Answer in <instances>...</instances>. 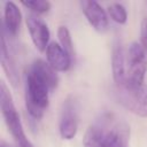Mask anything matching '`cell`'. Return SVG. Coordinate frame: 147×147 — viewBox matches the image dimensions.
Returning a JSON list of instances; mask_svg holds the SVG:
<instances>
[{
	"instance_id": "cell-1",
	"label": "cell",
	"mask_w": 147,
	"mask_h": 147,
	"mask_svg": "<svg viewBox=\"0 0 147 147\" xmlns=\"http://www.w3.org/2000/svg\"><path fill=\"white\" fill-rule=\"evenodd\" d=\"M130 126L115 115L105 111L87 127L83 138L84 147H129Z\"/></svg>"
},
{
	"instance_id": "cell-2",
	"label": "cell",
	"mask_w": 147,
	"mask_h": 147,
	"mask_svg": "<svg viewBox=\"0 0 147 147\" xmlns=\"http://www.w3.org/2000/svg\"><path fill=\"white\" fill-rule=\"evenodd\" d=\"M51 87L48 83L31 67L25 74V108L29 116L39 121L48 107Z\"/></svg>"
},
{
	"instance_id": "cell-3",
	"label": "cell",
	"mask_w": 147,
	"mask_h": 147,
	"mask_svg": "<svg viewBox=\"0 0 147 147\" xmlns=\"http://www.w3.org/2000/svg\"><path fill=\"white\" fill-rule=\"evenodd\" d=\"M0 108L7 129L15 140V145L18 147H33V145L25 136L20 115L15 108L11 95L3 82L0 83Z\"/></svg>"
},
{
	"instance_id": "cell-4",
	"label": "cell",
	"mask_w": 147,
	"mask_h": 147,
	"mask_svg": "<svg viewBox=\"0 0 147 147\" xmlns=\"http://www.w3.org/2000/svg\"><path fill=\"white\" fill-rule=\"evenodd\" d=\"M146 51L138 41H132L126 52V78L125 86L138 87L144 84L147 71Z\"/></svg>"
},
{
	"instance_id": "cell-5",
	"label": "cell",
	"mask_w": 147,
	"mask_h": 147,
	"mask_svg": "<svg viewBox=\"0 0 147 147\" xmlns=\"http://www.w3.org/2000/svg\"><path fill=\"white\" fill-rule=\"evenodd\" d=\"M116 98L118 102L132 114L139 117H147V85L129 87L116 86Z\"/></svg>"
},
{
	"instance_id": "cell-6",
	"label": "cell",
	"mask_w": 147,
	"mask_h": 147,
	"mask_svg": "<svg viewBox=\"0 0 147 147\" xmlns=\"http://www.w3.org/2000/svg\"><path fill=\"white\" fill-rule=\"evenodd\" d=\"M78 130V103L72 95L67 96L61 106L59 132L62 139H72Z\"/></svg>"
},
{
	"instance_id": "cell-7",
	"label": "cell",
	"mask_w": 147,
	"mask_h": 147,
	"mask_svg": "<svg viewBox=\"0 0 147 147\" xmlns=\"http://www.w3.org/2000/svg\"><path fill=\"white\" fill-rule=\"evenodd\" d=\"M25 23L34 47L39 52H46L49 45V30L46 22L39 15L30 13L25 17Z\"/></svg>"
},
{
	"instance_id": "cell-8",
	"label": "cell",
	"mask_w": 147,
	"mask_h": 147,
	"mask_svg": "<svg viewBox=\"0 0 147 147\" xmlns=\"http://www.w3.org/2000/svg\"><path fill=\"white\" fill-rule=\"evenodd\" d=\"M80 8L85 15L87 22L98 32H105L108 30L109 20L105 9L94 0L80 1Z\"/></svg>"
},
{
	"instance_id": "cell-9",
	"label": "cell",
	"mask_w": 147,
	"mask_h": 147,
	"mask_svg": "<svg viewBox=\"0 0 147 147\" xmlns=\"http://www.w3.org/2000/svg\"><path fill=\"white\" fill-rule=\"evenodd\" d=\"M111 72L116 86L124 85L126 78V54L121 40H115L111 49Z\"/></svg>"
},
{
	"instance_id": "cell-10",
	"label": "cell",
	"mask_w": 147,
	"mask_h": 147,
	"mask_svg": "<svg viewBox=\"0 0 147 147\" xmlns=\"http://www.w3.org/2000/svg\"><path fill=\"white\" fill-rule=\"evenodd\" d=\"M46 59L49 65L56 71H67L72 63V59L70 57V55L56 41H51L47 46Z\"/></svg>"
},
{
	"instance_id": "cell-11",
	"label": "cell",
	"mask_w": 147,
	"mask_h": 147,
	"mask_svg": "<svg viewBox=\"0 0 147 147\" xmlns=\"http://www.w3.org/2000/svg\"><path fill=\"white\" fill-rule=\"evenodd\" d=\"M0 61H1V67L9 80V83L16 87L18 85L20 82V77H18V71L15 64V61L13 59V56L10 55L7 41H6V36L5 32L2 31L1 34V46H0Z\"/></svg>"
},
{
	"instance_id": "cell-12",
	"label": "cell",
	"mask_w": 147,
	"mask_h": 147,
	"mask_svg": "<svg viewBox=\"0 0 147 147\" xmlns=\"http://www.w3.org/2000/svg\"><path fill=\"white\" fill-rule=\"evenodd\" d=\"M22 22V14L17 5L13 1L5 2L3 8V31L9 36H16L20 31Z\"/></svg>"
},
{
	"instance_id": "cell-13",
	"label": "cell",
	"mask_w": 147,
	"mask_h": 147,
	"mask_svg": "<svg viewBox=\"0 0 147 147\" xmlns=\"http://www.w3.org/2000/svg\"><path fill=\"white\" fill-rule=\"evenodd\" d=\"M30 67L34 71H37L48 83V85H49L52 91L56 88L57 83H59V76L56 74V70L54 68H52L48 62H46V61H44L41 59H37L30 64Z\"/></svg>"
},
{
	"instance_id": "cell-14",
	"label": "cell",
	"mask_w": 147,
	"mask_h": 147,
	"mask_svg": "<svg viewBox=\"0 0 147 147\" xmlns=\"http://www.w3.org/2000/svg\"><path fill=\"white\" fill-rule=\"evenodd\" d=\"M57 38H59V44L61 45V47L74 60L75 51H74V44H72V39H71V34H70L69 29L67 26H64V25L59 26V29H57Z\"/></svg>"
},
{
	"instance_id": "cell-15",
	"label": "cell",
	"mask_w": 147,
	"mask_h": 147,
	"mask_svg": "<svg viewBox=\"0 0 147 147\" xmlns=\"http://www.w3.org/2000/svg\"><path fill=\"white\" fill-rule=\"evenodd\" d=\"M108 15L113 21H115L118 24H124L127 20V13L123 5L114 2L108 6Z\"/></svg>"
},
{
	"instance_id": "cell-16",
	"label": "cell",
	"mask_w": 147,
	"mask_h": 147,
	"mask_svg": "<svg viewBox=\"0 0 147 147\" xmlns=\"http://www.w3.org/2000/svg\"><path fill=\"white\" fill-rule=\"evenodd\" d=\"M21 3L37 15L47 13L51 9V2L47 0H28V1H21Z\"/></svg>"
},
{
	"instance_id": "cell-17",
	"label": "cell",
	"mask_w": 147,
	"mask_h": 147,
	"mask_svg": "<svg viewBox=\"0 0 147 147\" xmlns=\"http://www.w3.org/2000/svg\"><path fill=\"white\" fill-rule=\"evenodd\" d=\"M140 44L142 45L144 49L147 53V18H144L141 21L140 25Z\"/></svg>"
},
{
	"instance_id": "cell-18",
	"label": "cell",
	"mask_w": 147,
	"mask_h": 147,
	"mask_svg": "<svg viewBox=\"0 0 147 147\" xmlns=\"http://www.w3.org/2000/svg\"><path fill=\"white\" fill-rule=\"evenodd\" d=\"M0 147H18V146L11 145V144H9V142H6V141L2 139V140H1V144H0Z\"/></svg>"
}]
</instances>
